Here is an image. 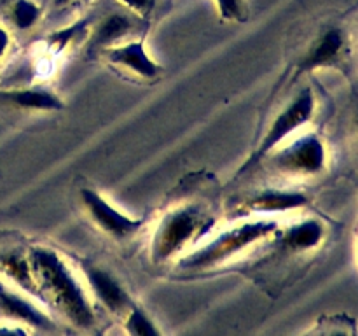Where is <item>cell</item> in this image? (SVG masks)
<instances>
[{"label": "cell", "instance_id": "obj_1", "mask_svg": "<svg viewBox=\"0 0 358 336\" xmlns=\"http://www.w3.org/2000/svg\"><path fill=\"white\" fill-rule=\"evenodd\" d=\"M28 261L38 296L48 298L49 303L58 308L77 328H93L94 314L90 300L58 252L44 247H31Z\"/></svg>", "mask_w": 358, "mask_h": 336}, {"label": "cell", "instance_id": "obj_2", "mask_svg": "<svg viewBox=\"0 0 358 336\" xmlns=\"http://www.w3.org/2000/svg\"><path fill=\"white\" fill-rule=\"evenodd\" d=\"M212 226L213 217H210L199 206H182L170 212L161 220L154 233L152 247H150L154 262H163L173 258L191 241L205 237Z\"/></svg>", "mask_w": 358, "mask_h": 336}, {"label": "cell", "instance_id": "obj_3", "mask_svg": "<svg viewBox=\"0 0 358 336\" xmlns=\"http://www.w3.org/2000/svg\"><path fill=\"white\" fill-rule=\"evenodd\" d=\"M276 231H278L276 220H252V223L240 224L220 233L215 240L206 244L199 251L185 255L180 265L184 268H212Z\"/></svg>", "mask_w": 358, "mask_h": 336}, {"label": "cell", "instance_id": "obj_4", "mask_svg": "<svg viewBox=\"0 0 358 336\" xmlns=\"http://www.w3.org/2000/svg\"><path fill=\"white\" fill-rule=\"evenodd\" d=\"M315 112V94L310 88H304L278 115H276L275 121L271 122V126L268 128L266 135L262 136L261 144L257 146V149L252 153V156L241 164V168L238 170V175H243L247 172H250L252 168L257 167L276 146L283 142L289 135H292L297 128L306 125L311 119Z\"/></svg>", "mask_w": 358, "mask_h": 336}, {"label": "cell", "instance_id": "obj_5", "mask_svg": "<svg viewBox=\"0 0 358 336\" xmlns=\"http://www.w3.org/2000/svg\"><path fill=\"white\" fill-rule=\"evenodd\" d=\"M273 163L285 174H318L325 167V147L317 135H304L276 154Z\"/></svg>", "mask_w": 358, "mask_h": 336}, {"label": "cell", "instance_id": "obj_6", "mask_svg": "<svg viewBox=\"0 0 358 336\" xmlns=\"http://www.w3.org/2000/svg\"><path fill=\"white\" fill-rule=\"evenodd\" d=\"M80 200H83L84 209L87 210L91 219L105 233L112 234L115 240H126V238L138 233V230L142 227V219H133V217L119 212L103 196L98 195L93 189H80Z\"/></svg>", "mask_w": 358, "mask_h": 336}, {"label": "cell", "instance_id": "obj_7", "mask_svg": "<svg viewBox=\"0 0 358 336\" xmlns=\"http://www.w3.org/2000/svg\"><path fill=\"white\" fill-rule=\"evenodd\" d=\"M84 275H86L87 282H90L91 289H93L94 296L101 301L103 307H107L112 314H124L129 307H131V300H129L128 293L124 287L117 282L115 276H112L107 270L100 268V266L93 265V262H83Z\"/></svg>", "mask_w": 358, "mask_h": 336}, {"label": "cell", "instance_id": "obj_8", "mask_svg": "<svg viewBox=\"0 0 358 336\" xmlns=\"http://www.w3.org/2000/svg\"><path fill=\"white\" fill-rule=\"evenodd\" d=\"M0 317L24 322L38 329H52V321L41 308L35 307L28 298L7 287L2 280H0Z\"/></svg>", "mask_w": 358, "mask_h": 336}, {"label": "cell", "instance_id": "obj_9", "mask_svg": "<svg viewBox=\"0 0 358 336\" xmlns=\"http://www.w3.org/2000/svg\"><path fill=\"white\" fill-rule=\"evenodd\" d=\"M103 55L114 65L124 66V69L131 70L133 74L145 77V79H154V77L163 72V69L145 51V46H143L142 41L110 46V48L103 49Z\"/></svg>", "mask_w": 358, "mask_h": 336}, {"label": "cell", "instance_id": "obj_10", "mask_svg": "<svg viewBox=\"0 0 358 336\" xmlns=\"http://www.w3.org/2000/svg\"><path fill=\"white\" fill-rule=\"evenodd\" d=\"M0 102L28 111H62L65 104L56 93L42 88H14L0 90Z\"/></svg>", "mask_w": 358, "mask_h": 336}, {"label": "cell", "instance_id": "obj_11", "mask_svg": "<svg viewBox=\"0 0 358 336\" xmlns=\"http://www.w3.org/2000/svg\"><path fill=\"white\" fill-rule=\"evenodd\" d=\"M343 48H345V35H343V31L339 28H329V30H325L320 35L317 44L306 52L299 69L303 72H311V70L332 65L339 58Z\"/></svg>", "mask_w": 358, "mask_h": 336}, {"label": "cell", "instance_id": "obj_12", "mask_svg": "<svg viewBox=\"0 0 358 336\" xmlns=\"http://www.w3.org/2000/svg\"><path fill=\"white\" fill-rule=\"evenodd\" d=\"M308 198L304 192L297 191H282V189H268L259 195L252 196L245 209L252 212H285V210H294L304 206Z\"/></svg>", "mask_w": 358, "mask_h": 336}, {"label": "cell", "instance_id": "obj_13", "mask_svg": "<svg viewBox=\"0 0 358 336\" xmlns=\"http://www.w3.org/2000/svg\"><path fill=\"white\" fill-rule=\"evenodd\" d=\"M133 20L126 14H110L105 18L93 31V37L90 42V51H96V49L110 48L114 42L119 38L126 37L131 31Z\"/></svg>", "mask_w": 358, "mask_h": 336}, {"label": "cell", "instance_id": "obj_14", "mask_svg": "<svg viewBox=\"0 0 358 336\" xmlns=\"http://www.w3.org/2000/svg\"><path fill=\"white\" fill-rule=\"evenodd\" d=\"M0 273L17 286L23 290H28L31 294L37 293V286H35L34 273H31V266L28 258H24L21 252L9 251L0 254Z\"/></svg>", "mask_w": 358, "mask_h": 336}, {"label": "cell", "instance_id": "obj_15", "mask_svg": "<svg viewBox=\"0 0 358 336\" xmlns=\"http://www.w3.org/2000/svg\"><path fill=\"white\" fill-rule=\"evenodd\" d=\"M324 233V224L320 220L306 219L290 226L283 234L282 241L290 251H308L320 244Z\"/></svg>", "mask_w": 358, "mask_h": 336}, {"label": "cell", "instance_id": "obj_16", "mask_svg": "<svg viewBox=\"0 0 358 336\" xmlns=\"http://www.w3.org/2000/svg\"><path fill=\"white\" fill-rule=\"evenodd\" d=\"M87 24H90V20H79V21H76L73 24H70V27L56 30L55 34H51V37L48 38L49 49L55 52H62L63 49L70 44V42H73L80 34H84V31H86Z\"/></svg>", "mask_w": 358, "mask_h": 336}, {"label": "cell", "instance_id": "obj_17", "mask_svg": "<svg viewBox=\"0 0 358 336\" xmlns=\"http://www.w3.org/2000/svg\"><path fill=\"white\" fill-rule=\"evenodd\" d=\"M128 310V318H126V329H128V332L140 336L159 335V329L154 326V322L147 317V314L142 308L131 304Z\"/></svg>", "mask_w": 358, "mask_h": 336}, {"label": "cell", "instance_id": "obj_18", "mask_svg": "<svg viewBox=\"0 0 358 336\" xmlns=\"http://www.w3.org/2000/svg\"><path fill=\"white\" fill-rule=\"evenodd\" d=\"M41 16V7L31 0H16L13 6V21L21 30H28L37 23Z\"/></svg>", "mask_w": 358, "mask_h": 336}, {"label": "cell", "instance_id": "obj_19", "mask_svg": "<svg viewBox=\"0 0 358 336\" xmlns=\"http://www.w3.org/2000/svg\"><path fill=\"white\" fill-rule=\"evenodd\" d=\"M215 4L224 20H243L241 0H215Z\"/></svg>", "mask_w": 358, "mask_h": 336}, {"label": "cell", "instance_id": "obj_20", "mask_svg": "<svg viewBox=\"0 0 358 336\" xmlns=\"http://www.w3.org/2000/svg\"><path fill=\"white\" fill-rule=\"evenodd\" d=\"M121 2L140 16H147L154 7V0H121Z\"/></svg>", "mask_w": 358, "mask_h": 336}, {"label": "cell", "instance_id": "obj_21", "mask_svg": "<svg viewBox=\"0 0 358 336\" xmlns=\"http://www.w3.org/2000/svg\"><path fill=\"white\" fill-rule=\"evenodd\" d=\"M10 44V37H9V31L6 30L3 27H0V59L3 58V55L7 52Z\"/></svg>", "mask_w": 358, "mask_h": 336}, {"label": "cell", "instance_id": "obj_22", "mask_svg": "<svg viewBox=\"0 0 358 336\" xmlns=\"http://www.w3.org/2000/svg\"><path fill=\"white\" fill-rule=\"evenodd\" d=\"M70 0H55L56 6H65V4H69Z\"/></svg>", "mask_w": 358, "mask_h": 336}]
</instances>
